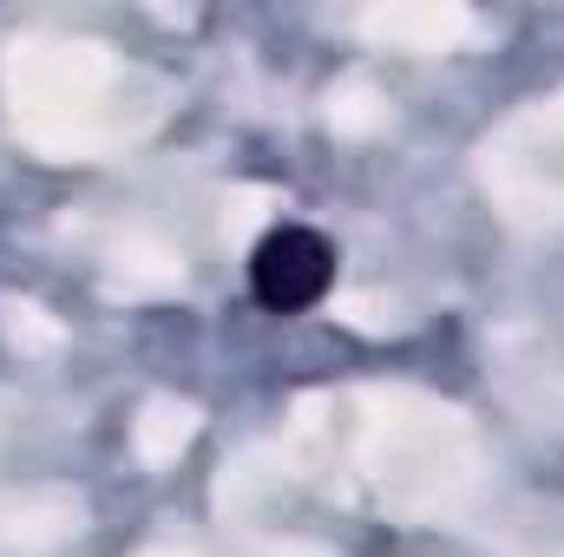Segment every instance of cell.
<instances>
[{
	"mask_svg": "<svg viewBox=\"0 0 564 557\" xmlns=\"http://www.w3.org/2000/svg\"><path fill=\"white\" fill-rule=\"evenodd\" d=\"M328 282H335V250H328V237H315V230H302V223L270 230V237L257 243V256H250V295H257L270 315H302V308H315V302L328 295Z\"/></svg>",
	"mask_w": 564,
	"mask_h": 557,
	"instance_id": "1",
	"label": "cell"
}]
</instances>
